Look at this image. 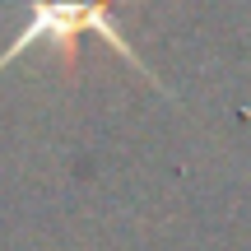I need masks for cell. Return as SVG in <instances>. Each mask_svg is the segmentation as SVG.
Masks as SVG:
<instances>
[{
  "label": "cell",
  "mask_w": 251,
  "mask_h": 251,
  "mask_svg": "<svg viewBox=\"0 0 251 251\" xmlns=\"http://www.w3.org/2000/svg\"><path fill=\"white\" fill-rule=\"evenodd\" d=\"M84 37H98V42L112 47V51H117L144 84L163 89V79L149 70V65H144V56L130 47V37H126L121 19L112 14L107 0H28L24 28H19L5 47H0V70H5V65H14L19 56L33 51V47H51V51L65 61V70H75ZM163 93H168V89H163Z\"/></svg>",
  "instance_id": "obj_1"
}]
</instances>
